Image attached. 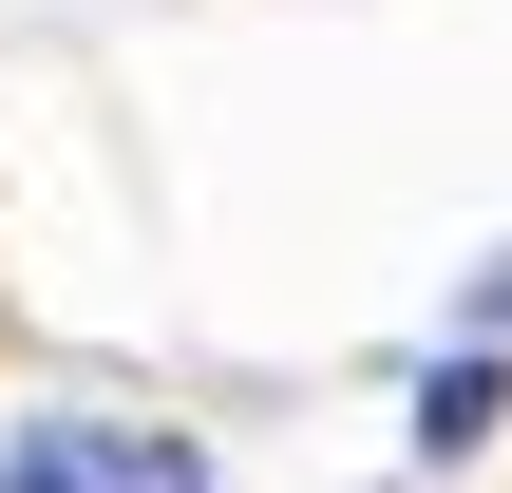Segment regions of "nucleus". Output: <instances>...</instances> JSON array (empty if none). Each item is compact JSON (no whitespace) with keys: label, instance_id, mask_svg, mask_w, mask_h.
<instances>
[{"label":"nucleus","instance_id":"f03ea898","mask_svg":"<svg viewBox=\"0 0 512 493\" xmlns=\"http://www.w3.org/2000/svg\"><path fill=\"white\" fill-rule=\"evenodd\" d=\"M494 418H512V361H494V342H456V361L418 380V456H475Z\"/></svg>","mask_w":512,"mask_h":493},{"label":"nucleus","instance_id":"f257e3e1","mask_svg":"<svg viewBox=\"0 0 512 493\" xmlns=\"http://www.w3.org/2000/svg\"><path fill=\"white\" fill-rule=\"evenodd\" d=\"M0 493H209V456L152 437V418H19L0 437Z\"/></svg>","mask_w":512,"mask_h":493}]
</instances>
